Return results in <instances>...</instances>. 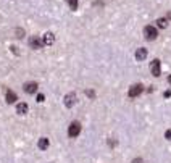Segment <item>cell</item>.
<instances>
[{
    "mask_svg": "<svg viewBox=\"0 0 171 163\" xmlns=\"http://www.w3.org/2000/svg\"><path fill=\"white\" fill-rule=\"evenodd\" d=\"M29 45L32 47V49H41V47L44 45V42L39 39V37H31V39H29Z\"/></svg>",
    "mask_w": 171,
    "mask_h": 163,
    "instance_id": "ba28073f",
    "label": "cell"
},
{
    "mask_svg": "<svg viewBox=\"0 0 171 163\" xmlns=\"http://www.w3.org/2000/svg\"><path fill=\"white\" fill-rule=\"evenodd\" d=\"M16 34H18L16 37H23V36H24V31H23V29H16Z\"/></svg>",
    "mask_w": 171,
    "mask_h": 163,
    "instance_id": "9a60e30c",
    "label": "cell"
},
{
    "mask_svg": "<svg viewBox=\"0 0 171 163\" xmlns=\"http://www.w3.org/2000/svg\"><path fill=\"white\" fill-rule=\"evenodd\" d=\"M79 132H81V124L78 121H73L70 124V128H68V136L70 137H78Z\"/></svg>",
    "mask_w": 171,
    "mask_h": 163,
    "instance_id": "6da1fadb",
    "label": "cell"
},
{
    "mask_svg": "<svg viewBox=\"0 0 171 163\" xmlns=\"http://www.w3.org/2000/svg\"><path fill=\"white\" fill-rule=\"evenodd\" d=\"M169 95H171V89H168V91L165 92V97H169Z\"/></svg>",
    "mask_w": 171,
    "mask_h": 163,
    "instance_id": "ac0fdd59",
    "label": "cell"
},
{
    "mask_svg": "<svg viewBox=\"0 0 171 163\" xmlns=\"http://www.w3.org/2000/svg\"><path fill=\"white\" fill-rule=\"evenodd\" d=\"M42 42H44V45H52L55 42V36L52 32H45L42 37Z\"/></svg>",
    "mask_w": 171,
    "mask_h": 163,
    "instance_id": "52a82bcc",
    "label": "cell"
},
{
    "mask_svg": "<svg viewBox=\"0 0 171 163\" xmlns=\"http://www.w3.org/2000/svg\"><path fill=\"white\" fill-rule=\"evenodd\" d=\"M150 70H152V74L155 76V78H158V76L161 74V70H160V60H154L150 63Z\"/></svg>",
    "mask_w": 171,
    "mask_h": 163,
    "instance_id": "277c9868",
    "label": "cell"
},
{
    "mask_svg": "<svg viewBox=\"0 0 171 163\" xmlns=\"http://www.w3.org/2000/svg\"><path fill=\"white\" fill-rule=\"evenodd\" d=\"M37 91V82H26L24 84V92L26 94H34Z\"/></svg>",
    "mask_w": 171,
    "mask_h": 163,
    "instance_id": "9c48e42d",
    "label": "cell"
},
{
    "mask_svg": "<svg viewBox=\"0 0 171 163\" xmlns=\"http://www.w3.org/2000/svg\"><path fill=\"white\" fill-rule=\"evenodd\" d=\"M144 36H145L147 41H155L157 36H158V32H157V29H155L154 26H145V27H144Z\"/></svg>",
    "mask_w": 171,
    "mask_h": 163,
    "instance_id": "7a4b0ae2",
    "label": "cell"
},
{
    "mask_svg": "<svg viewBox=\"0 0 171 163\" xmlns=\"http://www.w3.org/2000/svg\"><path fill=\"white\" fill-rule=\"evenodd\" d=\"M68 5H70V8L73 12L78 10V0H68Z\"/></svg>",
    "mask_w": 171,
    "mask_h": 163,
    "instance_id": "5bb4252c",
    "label": "cell"
},
{
    "mask_svg": "<svg viewBox=\"0 0 171 163\" xmlns=\"http://www.w3.org/2000/svg\"><path fill=\"white\" fill-rule=\"evenodd\" d=\"M5 99H7V103H15V102L18 100L16 94H15L13 91H7V94H5Z\"/></svg>",
    "mask_w": 171,
    "mask_h": 163,
    "instance_id": "30bf717a",
    "label": "cell"
},
{
    "mask_svg": "<svg viewBox=\"0 0 171 163\" xmlns=\"http://www.w3.org/2000/svg\"><path fill=\"white\" fill-rule=\"evenodd\" d=\"M44 94H39V95H37V102H44Z\"/></svg>",
    "mask_w": 171,
    "mask_h": 163,
    "instance_id": "2e32d148",
    "label": "cell"
},
{
    "mask_svg": "<svg viewBox=\"0 0 171 163\" xmlns=\"http://www.w3.org/2000/svg\"><path fill=\"white\" fill-rule=\"evenodd\" d=\"M142 91H144V87H142V84H134V86H131L129 87V97L131 99H134V97H137V95H140L142 94Z\"/></svg>",
    "mask_w": 171,
    "mask_h": 163,
    "instance_id": "3957f363",
    "label": "cell"
},
{
    "mask_svg": "<svg viewBox=\"0 0 171 163\" xmlns=\"http://www.w3.org/2000/svg\"><path fill=\"white\" fill-rule=\"evenodd\" d=\"M74 103H76V95L74 94H66L65 95V107L66 108H71Z\"/></svg>",
    "mask_w": 171,
    "mask_h": 163,
    "instance_id": "5b68a950",
    "label": "cell"
},
{
    "mask_svg": "<svg viewBox=\"0 0 171 163\" xmlns=\"http://www.w3.org/2000/svg\"><path fill=\"white\" fill-rule=\"evenodd\" d=\"M49 139H47V137H41L39 139V144H37V146H39V149L41 150H47V147H49Z\"/></svg>",
    "mask_w": 171,
    "mask_h": 163,
    "instance_id": "8fae6325",
    "label": "cell"
},
{
    "mask_svg": "<svg viewBox=\"0 0 171 163\" xmlns=\"http://www.w3.org/2000/svg\"><path fill=\"white\" fill-rule=\"evenodd\" d=\"M86 94H87V95H89L90 99H94V97H95V94H94V91H87V92H86Z\"/></svg>",
    "mask_w": 171,
    "mask_h": 163,
    "instance_id": "e0dca14e",
    "label": "cell"
},
{
    "mask_svg": "<svg viewBox=\"0 0 171 163\" xmlns=\"http://www.w3.org/2000/svg\"><path fill=\"white\" fill-rule=\"evenodd\" d=\"M136 58H137V62H144L147 58V49H144V47L137 49L136 50Z\"/></svg>",
    "mask_w": 171,
    "mask_h": 163,
    "instance_id": "8992f818",
    "label": "cell"
},
{
    "mask_svg": "<svg viewBox=\"0 0 171 163\" xmlns=\"http://www.w3.org/2000/svg\"><path fill=\"white\" fill-rule=\"evenodd\" d=\"M166 137H168V139H171V131H166Z\"/></svg>",
    "mask_w": 171,
    "mask_h": 163,
    "instance_id": "d6986e66",
    "label": "cell"
},
{
    "mask_svg": "<svg viewBox=\"0 0 171 163\" xmlns=\"http://www.w3.org/2000/svg\"><path fill=\"white\" fill-rule=\"evenodd\" d=\"M16 111L20 115H26L27 113V105L26 103H18L16 105Z\"/></svg>",
    "mask_w": 171,
    "mask_h": 163,
    "instance_id": "7c38bea8",
    "label": "cell"
},
{
    "mask_svg": "<svg viewBox=\"0 0 171 163\" xmlns=\"http://www.w3.org/2000/svg\"><path fill=\"white\" fill-rule=\"evenodd\" d=\"M168 20H171V12L168 13Z\"/></svg>",
    "mask_w": 171,
    "mask_h": 163,
    "instance_id": "44dd1931",
    "label": "cell"
},
{
    "mask_svg": "<svg viewBox=\"0 0 171 163\" xmlns=\"http://www.w3.org/2000/svg\"><path fill=\"white\" fill-rule=\"evenodd\" d=\"M157 26L165 29V27L168 26V20H166V18H158V20H157Z\"/></svg>",
    "mask_w": 171,
    "mask_h": 163,
    "instance_id": "4fadbf2b",
    "label": "cell"
},
{
    "mask_svg": "<svg viewBox=\"0 0 171 163\" xmlns=\"http://www.w3.org/2000/svg\"><path fill=\"white\" fill-rule=\"evenodd\" d=\"M140 161H142V160L139 158V160H134V161H132V163H140Z\"/></svg>",
    "mask_w": 171,
    "mask_h": 163,
    "instance_id": "ffe728a7",
    "label": "cell"
}]
</instances>
